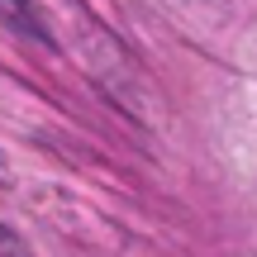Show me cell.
Segmentation results:
<instances>
[{
  "label": "cell",
  "instance_id": "obj_1",
  "mask_svg": "<svg viewBox=\"0 0 257 257\" xmlns=\"http://www.w3.org/2000/svg\"><path fill=\"white\" fill-rule=\"evenodd\" d=\"M0 257H29V248H24L10 229H0Z\"/></svg>",
  "mask_w": 257,
  "mask_h": 257
},
{
  "label": "cell",
  "instance_id": "obj_2",
  "mask_svg": "<svg viewBox=\"0 0 257 257\" xmlns=\"http://www.w3.org/2000/svg\"><path fill=\"white\" fill-rule=\"evenodd\" d=\"M0 5H5V10H15V15H19V10H24V0H0Z\"/></svg>",
  "mask_w": 257,
  "mask_h": 257
}]
</instances>
